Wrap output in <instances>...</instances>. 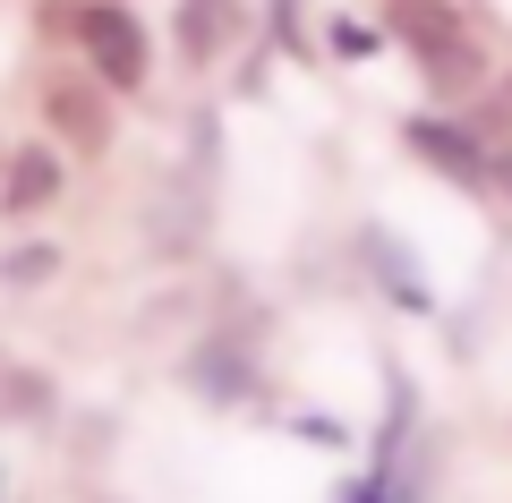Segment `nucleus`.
Listing matches in <instances>:
<instances>
[{
    "label": "nucleus",
    "mask_w": 512,
    "mask_h": 503,
    "mask_svg": "<svg viewBox=\"0 0 512 503\" xmlns=\"http://www.w3.org/2000/svg\"><path fill=\"white\" fill-rule=\"evenodd\" d=\"M384 26H393V43H402L410 60H419V77H427L436 103H470V94L487 86V52L470 43V26H461L453 0H393Z\"/></svg>",
    "instance_id": "nucleus-1"
},
{
    "label": "nucleus",
    "mask_w": 512,
    "mask_h": 503,
    "mask_svg": "<svg viewBox=\"0 0 512 503\" xmlns=\"http://www.w3.org/2000/svg\"><path fill=\"white\" fill-rule=\"evenodd\" d=\"M43 273H52V248H26L18 265H9V282H43Z\"/></svg>",
    "instance_id": "nucleus-8"
},
{
    "label": "nucleus",
    "mask_w": 512,
    "mask_h": 503,
    "mask_svg": "<svg viewBox=\"0 0 512 503\" xmlns=\"http://www.w3.org/2000/svg\"><path fill=\"white\" fill-rule=\"evenodd\" d=\"M478 120H487V128H504V120H512V86H495V103L478 111Z\"/></svg>",
    "instance_id": "nucleus-9"
},
{
    "label": "nucleus",
    "mask_w": 512,
    "mask_h": 503,
    "mask_svg": "<svg viewBox=\"0 0 512 503\" xmlns=\"http://www.w3.org/2000/svg\"><path fill=\"white\" fill-rule=\"evenodd\" d=\"M43 111H52V128L77 145V154H103V145H111V111H103V94L77 86V77H69V86H43Z\"/></svg>",
    "instance_id": "nucleus-4"
},
{
    "label": "nucleus",
    "mask_w": 512,
    "mask_h": 503,
    "mask_svg": "<svg viewBox=\"0 0 512 503\" xmlns=\"http://www.w3.org/2000/svg\"><path fill=\"white\" fill-rule=\"evenodd\" d=\"M410 145H419L427 162H436V171H453V180H487V154H478V137L470 128H444V120H410Z\"/></svg>",
    "instance_id": "nucleus-6"
},
{
    "label": "nucleus",
    "mask_w": 512,
    "mask_h": 503,
    "mask_svg": "<svg viewBox=\"0 0 512 503\" xmlns=\"http://www.w3.org/2000/svg\"><path fill=\"white\" fill-rule=\"evenodd\" d=\"M487 180H495V188H504V197H512V137H504V154L487 162Z\"/></svg>",
    "instance_id": "nucleus-10"
},
{
    "label": "nucleus",
    "mask_w": 512,
    "mask_h": 503,
    "mask_svg": "<svg viewBox=\"0 0 512 503\" xmlns=\"http://www.w3.org/2000/svg\"><path fill=\"white\" fill-rule=\"evenodd\" d=\"M188 384H197L205 401H239V393H248V376H239V342H205L197 359H188Z\"/></svg>",
    "instance_id": "nucleus-7"
},
{
    "label": "nucleus",
    "mask_w": 512,
    "mask_h": 503,
    "mask_svg": "<svg viewBox=\"0 0 512 503\" xmlns=\"http://www.w3.org/2000/svg\"><path fill=\"white\" fill-rule=\"evenodd\" d=\"M60 197V154L52 145H18V154H9V180H0V214H43V205Z\"/></svg>",
    "instance_id": "nucleus-5"
},
{
    "label": "nucleus",
    "mask_w": 512,
    "mask_h": 503,
    "mask_svg": "<svg viewBox=\"0 0 512 503\" xmlns=\"http://www.w3.org/2000/svg\"><path fill=\"white\" fill-rule=\"evenodd\" d=\"M248 26V0H180V60L188 69H214L222 52Z\"/></svg>",
    "instance_id": "nucleus-3"
},
{
    "label": "nucleus",
    "mask_w": 512,
    "mask_h": 503,
    "mask_svg": "<svg viewBox=\"0 0 512 503\" xmlns=\"http://www.w3.org/2000/svg\"><path fill=\"white\" fill-rule=\"evenodd\" d=\"M69 26H77V43H86V69L103 77L111 94H137V86H146L154 52H146V26L128 18L120 0H86V9H69Z\"/></svg>",
    "instance_id": "nucleus-2"
}]
</instances>
